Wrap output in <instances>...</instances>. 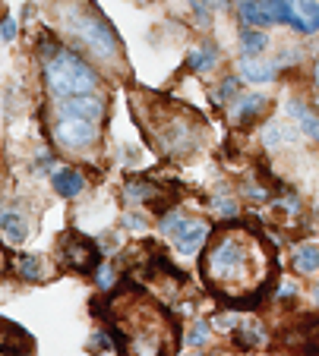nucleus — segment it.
Returning <instances> with one entry per match:
<instances>
[{"label":"nucleus","instance_id":"obj_1","mask_svg":"<svg viewBox=\"0 0 319 356\" xmlns=\"http://www.w3.org/2000/svg\"><path fill=\"white\" fill-rule=\"evenodd\" d=\"M272 256L265 243L247 227H224L212 236L203 256V277L228 300H250L272 281Z\"/></svg>","mask_w":319,"mask_h":356},{"label":"nucleus","instance_id":"obj_2","mask_svg":"<svg viewBox=\"0 0 319 356\" xmlns=\"http://www.w3.org/2000/svg\"><path fill=\"white\" fill-rule=\"evenodd\" d=\"M111 325L123 356H174L177 331L171 316L139 290H123L111 306Z\"/></svg>","mask_w":319,"mask_h":356},{"label":"nucleus","instance_id":"obj_3","mask_svg":"<svg viewBox=\"0 0 319 356\" xmlns=\"http://www.w3.org/2000/svg\"><path fill=\"white\" fill-rule=\"evenodd\" d=\"M41 60H45V86H48L54 101L76 98V95H95L98 73L76 51L54 44L48 38L41 41Z\"/></svg>","mask_w":319,"mask_h":356},{"label":"nucleus","instance_id":"obj_4","mask_svg":"<svg viewBox=\"0 0 319 356\" xmlns=\"http://www.w3.org/2000/svg\"><path fill=\"white\" fill-rule=\"evenodd\" d=\"M61 22H63V32L82 47L88 54L95 57L102 63H114L120 60V41H117L114 29L111 22L98 13L95 7H88V3H63L61 10Z\"/></svg>","mask_w":319,"mask_h":356},{"label":"nucleus","instance_id":"obj_5","mask_svg":"<svg viewBox=\"0 0 319 356\" xmlns=\"http://www.w3.org/2000/svg\"><path fill=\"white\" fill-rule=\"evenodd\" d=\"M162 234L171 236L177 246L180 256H196L199 249L205 246V240L212 236V224L205 218H196V215H187L184 209H174L162 218Z\"/></svg>","mask_w":319,"mask_h":356},{"label":"nucleus","instance_id":"obj_6","mask_svg":"<svg viewBox=\"0 0 319 356\" xmlns=\"http://www.w3.org/2000/svg\"><path fill=\"white\" fill-rule=\"evenodd\" d=\"M51 139L63 152H88L102 139V123L86 120V117H70V114H54L51 123Z\"/></svg>","mask_w":319,"mask_h":356},{"label":"nucleus","instance_id":"obj_7","mask_svg":"<svg viewBox=\"0 0 319 356\" xmlns=\"http://www.w3.org/2000/svg\"><path fill=\"white\" fill-rule=\"evenodd\" d=\"M61 256H63V262H67L73 271H92L98 265L95 243L86 240V236H79V234H70L67 240H63Z\"/></svg>","mask_w":319,"mask_h":356},{"label":"nucleus","instance_id":"obj_8","mask_svg":"<svg viewBox=\"0 0 319 356\" xmlns=\"http://www.w3.org/2000/svg\"><path fill=\"white\" fill-rule=\"evenodd\" d=\"M54 114H70V117H86V120H104V101L98 95H76V98H61L54 101Z\"/></svg>","mask_w":319,"mask_h":356},{"label":"nucleus","instance_id":"obj_9","mask_svg":"<svg viewBox=\"0 0 319 356\" xmlns=\"http://www.w3.org/2000/svg\"><path fill=\"white\" fill-rule=\"evenodd\" d=\"M234 104H231V123H238V127H247V123H256L259 117L269 111V98L265 95H234Z\"/></svg>","mask_w":319,"mask_h":356},{"label":"nucleus","instance_id":"obj_10","mask_svg":"<svg viewBox=\"0 0 319 356\" xmlns=\"http://www.w3.org/2000/svg\"><path fill=\"white\" fill-rule=\"evenodd\" d=\"M238 76L247 79L250 86H269L279 79V63L259 60V57H240L238 60Z\"/></svg>","mask_w":319,"mask_h":356},{"label":"nucleus","instance_id":"obj_11","mask_svg":"<svg viewBox=\"0 0 319 356\" xmlns=\"http://www.w3.org/2000/svg\"><path fill=\"white\" fill-rule=\"evenodd\" d=\"M0 356H32V341L13 322L0 318Z\"/></svg>","mask_w":319,"mask_h":356},{"label":"nucleus","instance_id":"obj_12","mask_svg":"<svg viewBox=\"0 0 319 356\" xmlns=\"http://www.w3.org/2000/svg\"><path fill=\"white\" fill-rule=\"evenodd\" d=\"M285 117L294 120L297 133H304L306 139L319 142V111H313L306 101H291V104H285Z\"/></svg>","mask_w":319,"mask_h":356},{"label":"nucleus","instance_id":"obj_13","mask_svg":"<svg viewBox=\"0 0 319 356\" xmlns=\"http://www.w3.org/2000/svg\"><path fill=\"white\" fill-rule=\"evenodd\" d=\"M297 139H300V133L294 123H265L263 133H259V142H263V148H269V152L294 145Z\"/></svg>","mask_w":319,"mask_h":356},{"label":"nucleus","instance_id":"obj_14","mask_svg":"<svg viewBox=\"0 0 319 356\" xmlns=\"http://www.w3.org/2000/svg\"><path fill=\"white\" fill-rule=\"evenodd\" d=\"M51 186H54L57 195L73 199V195H79L82 189H86V177H82V170H76V168H61L51 174Z\"/></svg>","mask_w":319,"mask_h":356},{"label":"nucleus","instance_id":"obj_15","mask_svg":"<svg viewBox=\"0 0 319 356\" xmlns=\"http://www.w3.org/2000/svg\"><path fill=\"white\" fill-rule=\"evenodd\" d=\"M0 234L7 236L10 243H22L29 236L26 218H22L16 209H0Z\"/></svg>","mask_w":319,"mask_h":356},{"label":"nucleus","instance_id":"obj_16","mask_svg":"<svg viewBox=\"0 0 319 356\" xmlns=\"http://www.w3.org/2000/svg\"><path fill=\"white\" fill-rule=\"evenodd\" d=\"M238 16L244 19V26H250V29L272 26V16L263 10V3H259V0H240V3H238Z\"/></svg>","mask_w":319,"mask_h":356},{"label":"nucleus","instance_id":"obj_17","mask_svg":"<svg viewBox=\"0 0 319 356\" xmlns=\"http://www.w3.org/2000/svg\"><path fill=\"white\" fill-rule=\"evenodd\" d=\"M294 271L297 275H316L319 271V246H313V243H304V246H297V252H294Z\"/></svg>","mask_w":319,"mask_h":356},{"label":"nucleus","instance_id":"obj_18","mask_svg":"<svg viewBox=\"0 0 319 356\" xmlns=\"http://www.w3.org/2000/svg\"><path fill=\"white\" fill-rule=\"evenodd\" d=\"M265 47H269V35L263 29H244L240 32V51H244V57H259Z\"/></svg>","mask_w":319,"mask_h":356},{"label":"nucleus","instance_id":"obj_19","mask_svg":"<svg viewBox=\"0 0 319 356\" xmlns=\"http://www.w3.org/2000/svg\"><path fill=\"white\" fill-rule=\"evenodd\" d=\"M218 67V51L215 44H199L196 51H190V70L196 73H209V70Z\"/></svg>","mask_w":319,"mask_h":356},{"label":"nucleus","instance_id":"obj_20","mask_svg":"<svg viewBox=\"0 0 319 356\" xmlns=\"http://www.w3.org/2000/svg\"><path fill=\"white\" fill-rule=\"evenodd\" d=\"M294 10L304 19V32H319V0H294Z\"/></svg>","mask_w":319,"mask_h":356},{"label":"nucleus","instance_id":"obj_21","mask_svg":"<svg viewBox=\"0 0 319 356\" xmlns=\"http://www.w3.org/2000/svg\"><path fill=\"white\" fill-rule=\"evenodd\" d=\"M123 195H127V202H152L155 205V195H158V189H155V183H146V180H133V183H127L123 186Z\"/></svg>","mask_w":319,"mask_h":356},{"label":"nucleus","instance_id":"obj_22","mask_svg":"<svg viewBox=\"0 0 319 356\" xmlns=\"http://www.w3.org/2000/svg\"><path fill=\"white\" fill-rule=\"evenodd\" d=\"M16 268H20V275L26 277V281H41V277H45L41 259L38 256H29V252H22V256L16 259Z\"/></svg>","mask_w":319,"mask_h":356},{"label":"nucleus","instance_id":"obj_23","mask_svg":"<svg viewBox=\"0 0 319 356\" xmlns=\"http://www.w3.org/2000/svg\"><path fill=\"white\" fill-rule=\"evenodd\" d=\"M184 343H190V347H205V343H209V325H196V328H190L184 334Z\"/></svg>","mask_w":319,"mask_h":356},{"label":"nucleus","instance_id":"obj_24","mask_svg":"<svg viewBox=\"0 0 319 356\" xmlns=\"http://www.w3.org/2000/svg\"><path fill=\"white\" fill-rule=\"evenodd\" d=\"M95 281H98V287H102V290H111V287L117 284V271L111 268V265H102V268H98V277H95Z\"/></svg>","mask_w":319,"mask_h":356},{"label":"nucleus","instance_id":"obj_25","mask_svg":"<svg viewBox=\"0 0 319 356\" xmlns=\"http://www.w3.org/2000/svg\"><path fill=\"white\" fill-rule=\"evenodd\" d=\"M234 95H238V76H228V79H224V86L218 88V98H221V104H224V101H231Z\"/></svg>","mask_w":319,"mask_h":356},{"label":"nucleus","instance_id":"obj_26","mask_svg":"<svg viewBox=\"0 0 319 356\" xmlns=\"http://www.w3.org/2000/svg\"><path fill=\"white\" fill-rule=\"evenodd\" d=\"M16 38V19L13 16H3L0 19V41H13Z\"/></svg>","mask_w":319,"mask_h":356},{"label":"nucleus","instance_id":"obj_27","mask_svg":"<svg viewBox=\"0 0 319 356\" xmlns=\"http://www.w3.org/2000/svg\"><path fill=\"white\" fill-rule=\"evenodd\" d=\"M212 205H215L221 215H234V211H238V202H234V199H215Z\"/></svg>","mask_w":319,"mask_h":356},{"label":"nucleus","instance_id":"obj_28","mask_svg":"<svg viewBox=\"0 0 319 356\" xmlns=\"http://www.w3.org/2000/svg\"><path fill=\"white\" fill-rule=\"evenodd\" d=\"M209 7H228V0H205Z\"/></svg>","mask_w":319,"mask_h":356},{"label":"nucleus","instance_id":"obj_29","mask_svg":"<svg viewBox=\"0 0 319 356\" xmlns=\"http://www.w3.org/2000/svg\"><path fill=\"white\" fill-rule=\"evenodd\" d=\"M313 306H316V309H319V284H316V287H313Z\"/></svg>","mask_w":319,"mask_h":356},{"label":"nucleus","instance_id":"obj_30","mask_svg":"<svg viewBox=\"0 0 319 356\" xmlns=\"http://www.w3.org/2000/svg\"><path fill=\"white\" fill-rule=\"evenodd\" d=\"M313 82H316V88H319V60H316V67H313Z\"/></svg>","mask_w":319,"mask_h":356},{"label":"nucleus","instance_id":"obj_31","mask_svg":"<svg viewBox=\"0 0 319 356\" xmlns=\"http://www.w3.org/2000/svg\"><path fill=\"white\" fill-rule=\"evenodd\" d=\"M187 356H199V353H187Z\"/></svg>","mask_w":319,"mask_h":356}]
</instances>
